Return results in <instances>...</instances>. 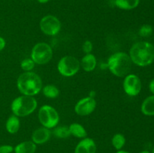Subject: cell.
Masks as SVG:
<instances>
[{"mask_svg":"<svg viewBox=\"0 0 154 153\" xmlns=\"http://www.w3.org/2000/svg\"><path fill=\"white\" fill-rule=\"evenodd\" d=\"M36 148V144L32 141H24L17 144L14 148V153H35Z\"/></svg>","mask_w":154,"mask_h":153,"instance_id":"obj_13","label":"cell"},{"mask_svg":"<svg viewBox=\"0 0 154 153\" xmlns=\"http://www.w3.org/2000/svg\"><path fill=\"white\" fill-rule=\"evenodd\" d=\"M19 91L24 95L34 96L42 88V81L37 74L26 71L21 74L17 81Z\"/></svg>","mask_w":154,"mask_h":153,"instance_id":"obj_2","label":"cell"},{"mask_svg":"<svg viewBox=\"0 0 154 153\" xmlns=\"http://www.w3.org/2000/svg\"><path fill=\"white\" fill-rule=\"evenodd\" d=\"M116 153H130V152H127V151H125V150H118V151Z\"/></svg>","mask_w":154,"mask_h":153,"instance_id":"obj_29","label":"cell"},{"mask_svg":"<svg viewBox=\"0 0 154 153\" xmlns=\"http://www.w3.org/2000/svg\"><path fill=\"white\" fill-rule=\"evenodd\" d=\"M151 153H154V146H153V149H152V152Z\"/></svg>","mask_w":154,"mask_h":153,"instance_id":"obj_31","label":"cell"},{"mask_svg":"<svg viewBox=\"0 0 154 153\" xmlns=\"http://www.w3.org/2000/svg\"><path fill=\"white\" fill-rule=\"evenodd\" d=\"M93 44L90 40H86L82 46V50L86 54L90 53L93 50Z\"/></svg>","mask_w":154,"mask_h":153,"instance_id":"obj_24","label":"cell"},{"mask_svg":"<svg viewBox=\"0 0 154 153\" xmlns=\"http://www.w3.org/2000/svg\"><path fill=\"white\" fill-rule=\"evenodd\" d=\"M38 119L43 127L53 128L58 124L60 116L57 111L50 105H44L38 111Z\"/></svg>","mask_w":154,"mask_h":153,"instance_id":"obj_5","label":"cell"},{"mask_svg":"<svg viewBox=\"0 0 154 153\" xmlns=\"http://www.w3.org/2000/svg\"><path fill=\"white\" fill-rule=\"evenodd\" d=\"M96 106V102L93 98L86 97L78 100L75 106V111L78 115L88 116L95 110Z\"/></svg>","mask_w":154,"mask_h":153,"instance_id":"obj_10","label":"cell"},{"mask_svg":"<svg viewBox=\"0 0 154 153\" xmlns=\"http://www.w3.org/2000/svg\"><path fill=\"white\" fill-rule=\"evenodd\" d=\"M53 57L51 46L47 43H38L32 50L31 58L35 64H45L49 62Z\"/></svg>","mask_w":154,"mask_h":153,"instance_id":"obj_6","label":"cell"},{"mask_svg":"<svg viewBox=\"0 0 154 153\" xmlns=\"http://www.w3.org/2000/svg\"><path fill=\"white\" fill-rule=\"evenodd\" d=\"M40 28L47 35H56L61 28V22L53 15L45 16L40 21Z\"/></svg>","mask_w":154,"mask_h":153,"instance_id":"obj_8","label":"cell"},{"mask_svg":"<svg viewBox=\"0 0 154 153\" xmlns=\"http://www.w3.org/2000/svg\"><path fill=\"white\" fill-rule=\"evenodd\" d=\"M140 153H151V152H149L148 150H143V151H141Z\"/></svg>","mask_w":154,"mask_h":153,"instance_id":"obj_30","label":"cell"},{"mask_svg":"<svg viewBox=\"0 0 154 153\" xmlns=\"http://www.w3.org/2000/svg\"><path fill=\"white\" fill-rule=\"evenodd\" d=\"M54 136L60 139H66L71 135L69 131V127L66 126H60V127L56 128L53 131Z\"/></svg>","mask_w":154,"mask_h":153,"instance_id":"obj_21","label":"cell"},{"mask_svg":"<svg viewBox=\"0 0 154 153\" xmlns=\"http://www.w3.org/2000/svg\"><path fill=\"white\" fill-rule=\"evenodd\" d=\"M80 66L81 63L78 58L72 56H66L60 60L57 68L63 76H72L78 73Z\"/></svg>","mask_w":154,"mask_h":153,"instance_id":"obj_7","label":"cell"},{"mask_svg":"<svg viewBox=\"0 0 154 153\" xmlns=\"http://www.w3.org/2000/svg\"><path fill=\"white\" fill-rule=\"evenodd\" d=\"M96 64H97V62H96V57L93 54L91 53L86 54L81 59V62L82 68L87 72H90L94 70Z\"/></svg>","mask_w":154,"mask_h":153,"instance_id":"obj_14","label":"cell"},{"mask_svg":"<svg viewBox=\"0 0 154 153\" xmlns=\"http://www.w3.org/2000/svg\"><path fill=\"white\" fill-rule=\"evenodd\" d=\"M69 128L71 135H73L75 137L81 138V139L87 137V130L79 123H72V124H70Z\"/></svg>","mask_w":154,"mask_h":153,"instance_id":"obj_16","label":"cell"},{"mask_svg":"<svg viewBox=\"0 0 154 153\" xmlns=\"http://www.w3.org/2000/svg\"><path fill=\"white\" fill-rule=\"evenodd\" d=\"M14 152V147L11 145L0 146V153H11Z\"/></svg>","mask_w":154,"mask_h":153,"instance_id":"obj_25","label":"cell"},{"mask_svg":"<svg viewBox=\"0 0 154 153\" xmlns=\"http://www.w3.org/2000/svg\"><path fill=\"white\" fill-rule=\"evenodd\" d=\"M149 88H150V91L151 92L152 94H154V80L150 81V85H149Z\"/></svg>","mask_w":154,"mask_h":153,"instance_id":"obj_27","label":"cell"},{"mask_svg":"<svg viewBox=\"0 0 154 153\" xmlns=\"http://www.w3.org/2000/svg\"><path fill=\"white\" fill-rule=\"evenodd\" d=\"M132 63L140 67L150 65L154 61V46L147 41L137 42L129 50Z\"/></svg>","mask_w":154,"mask_h":153,"instance_id":"obj_1","label":"cell"},{"mask_svg":"<svg viewBox=\"0 0 154 153\" xmlns=\"http://www.w3.org/2000/svg\"><path fill=\"white\" fill-rule=\"evenodd\" d=\"M141 110L142 113L144 115L148 116H154V94L144 99L141 104Z\"/></svg>","mask_w":154,"mask_h":153,"instance_id":"obj_15","label":"cell"},{"mask_svg":"<svg viewBox=\"0 0 154 153\" xmlns=\"http://www.w3.org/2000/svg\"><path fill=\"white\" fill-rule=\"evenodd\" d=\"M37 106V100L33 96L23 94L12 101L11 108L14 115L17 117H23L32 113Z\"/></svg>","mask_w":154,"mask_h":153,"instance_id":"obj_4","label":"cell"},{"mask_svg":"<svg viewBox=\"0 0 154 153\" xmlns=\"http://www.w3.org/2000/svg\"><path fill=\"white\" fill-rule=\"evenodd\" d=\"M20 124V123L18 117L15 115L11 116L8 118L7 122H6V130L9 134H16L19 130Z\"/></svg>","mask_w":154,"mask_h":153,"instance_id":"obj_17","label":"cell"},{"mask_svg":"<svg viewBox=\"0 0 154 153\" xmlns=\"http://www.w3.org/2000/svg\"><path fill=\"white\" fill-rule=\"evenodd\" d=\"M140 0H115L114 4L122 10H132L138 6Z\"/></svg>","mask_w":154,"mask_h":153,"instance_id":"obj_18","label":"cell"},{"mask_svg":"<svg viewBox=\"0 0 154 153\" xmlns=\"http://www.w3.org/2000/svg\"><path fill=\"white\" fill-rule=\"evenodd\" d=\"M132 63L129 55L126 52H117L110 56L108 66L113 74L123 77L129 73L132 68Z\"/></svg>","mask_w":154,"mask_h":153,"instance_id":"obj_3","label":"cell"},{"mask_svg":"<svg viewBox=\"0 0 154 153\" xmlns=\"http://www.w3.org/2000/svg\"><path fill=\"white\" fill-rule=\"evenodd\" d=\"M138 32H139L140 36H141V37H149V36L151 35L152 32H153V27L150 25H148V24H145V25H143L140 28Z\"/></svg>","mask_w":154,"mask_h":153,"instance_id":"obj_23","label":"cell"},{"mask_svg":"<svg viewBox=\"0 0 154 153\" xmlns=\"http://www.w3.org/2000/svg\"><path fill=\"white\" fill-rule=\"evenodd\" d=\"M6 45V42L2 37H0V52L5 48Z\"/></svg>","mask_w":154,"mask_h":153,"instance_id":"obj_26","label":"cell"},{"mask_svg":"<svg viewBox=\"0 0 154 153\" xmlns=\"http://www.w3.org/2000/svg\"><path fill=\"white\" fill-rule=\"evenodd\" d=\"M51 136L50 129L45 127L38 128L33 131L32 134V141L36 145H41L48 142Z\"/></svg>","mask_w":154,"mask_h":153,"instance_id":"obj_12","label":"cell"},{"mask_svg":"<svg viewBox=\"0 0 154 153\" xmlns=\"http://www.w3.org/2000/svg\"><path fill=\"white\" fill-rule=\"evenodd\" d=\"M112 145L115 149L121 150L126 144V138L122 134H116L112 138Z\"/></svg>","mask_w":154,"mask_h":153,"instance_id":"obj_19","label":"cell"},{"mask_svg":"<svg viewBox=\"0 0 154 153\" xmlns=\"http://www.w3.org/2000/svg\"><path fill=\"white\" fill-rule=\"evenodd\" d=\"M96 144L93 139L85 137L81 140L75 148L74 153H96Z\"/></svg>","mask_w":154,"mask_h":153,"instance_id":"obj_11","label":"cell"},{"mask_svg":"<svg viewBox=\"0 0 154 153\" xmlns=\"http://www.w3.org/2000/svg\"><path fill=\"white\" fill-rule=\"evenodd\" d=\"M37 1L39 3H41V4H45V3L48 2L50 0H37Z\"/></svg>","mask_w":154,"mask_h":153,"instance_id":"obj_28","label":"cell"},{"mask_svg":"<svg viewBox=\"0 0 154 153\" xmlns=\"http://www.w3.org/2000/svg\"><path fill=\"white\" fill-rule=\"evenodd\" d=\"M35 63L32 58H25L21 62L20 67L23 70H25V72L30 71L35 68Z\"/></svg>","mask_w":154,"mask_h":153,"instance_id":"obj_22","label":"cell"},{"mask_svg":"<svg viewBox=\"0 0 154 153\" xmlns=\"http://www.w3.org/2000/svg\"><path fill=\"white\" fill-rule=\"evenodd\" d=\"M43 94L45 97L49 98H55L58 97L60 94V91L55 86L48 85L43 88Z\"/></svg>","mask_w":154,"mask_h":153,"instance_id":"obj_20","label":"cell"},{"mask_svg":"<svg viewBox=\"0 0 154 153\" xmlns=\"http://www.w3.org/2000/svg\"><path fill=\"white\" fill-rule=\"evenodd\" d=\"M123 89L129 96H136L141 90V81L137 75H126L123 80Z\"/></svg>","mask_w":154,"mask_h":153,"instance_id":"obj_9","label":"cell"}]
</instances>
